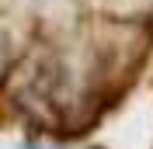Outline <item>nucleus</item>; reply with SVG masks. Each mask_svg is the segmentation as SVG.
Instances as JSON below:
<instances>
[{"label":"nucleus","mask_w":153,"mask_h":149,"mask_svg":"<svg viewBox=\"0 0 153 149\" xmlns=\"http://www.w3.org/2000/svg\"><path fill=\"white\" fill-rule=\"evenodd\" d=\"M108 10H115V18H153V0H101Z\"/></svg>","instance_id":"nucleus-1"},{"label":"nucleus","mask_w":153,"mask_h":149,"mask_svg":"<svg viewBox=\"0 0 153 149\" xmlns=\"http://www.w3.org/2000/svg\"><path fill=\"white\" fill-rule=\"evenodd\" d=\"M10 63H14V38H10V31L0 24V80L7 76Z\"/></svg>","instance_id":"nucleus-2"}]
</instances>
